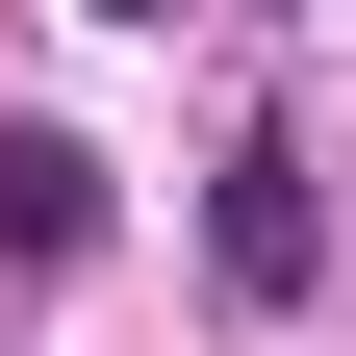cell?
Segmentation results:
<instances>
[{
	"instance_id": "7a4b0ae2",
	"label": "cell",
	"mask_w": 356,
	"mask_h": 356,
	"mask_svg": "<svg viewBox=\"0 0 356 356\" xmlns=\"http://www.w3.org/2000/svg\"><path fill=\"white\" fill-rule=\"evenodd\" d=\"M0 254H26V280L102 254V153H76V127H0Z\"/></svg>"
},
{
	"instance_id": "3957f363",
	"label": "cell",
	"mask_w": 356,
	"mask_h": 356,
	"mask_svg": "<svg viewBox=\"0 0 356 356\" xmlns=\"http://www.w3.org/2000/svg\"><path fill=\"white\" fill-rule=\"evenodd\" d=\"M102 26H178V0H102Z\"/></svg>"
},
{
	"instance_id": "6da1fadb",
	"label": "cell",
	"mask_w": 356,
	"mask_h": 356,
	"mask_svg": "<svg viewBox=\"0 0 356 356\" xmlns=\"http://www.w3.org/2000/svg\"><path fill=\"white\" fill-rule=\"evenodd\" d=\"M204 280L229 305H305L331 280V153H305V127H229V153H204Z\"/></svg>"
}]
</instances>
